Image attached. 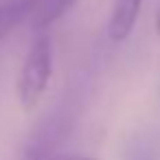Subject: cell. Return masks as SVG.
Masks as SVG:
<instances>
[{
	"mask_svg": "<svg viewBox=\"0 0 160 160\" xmlns=\"http://www.w3.org/2000/svg\"><path fill=\"white\" fill-rule=\"evenodd\" d=\"M51 77H53V42L48 35H40L31 44L16 81L18 101L24 112H33L42 103Z\"/></svg>",
	"mask_w": 160,
	"mask_h": 160,
	"instance_id": "obj_1",
	"label": "cell"
},
{
	"mask_svg": "<svg viewBox=\"0 0 160 160\" xmlns=\"http://www.w3.org/2000/svg\"><path fill=\"white\" fill-rule=\"evenodd\" d=\"M142 0H114V7L108 20V38L112 42H125L140 16Z\"/></svg>",
	"mask_w": 160,
	"mask_h": 160,
	"instance_id": "obj_2",
	"label": "cell"
},
{
	"mask_svg": "<svg viewBox=\"0 0 160 160\" xmlns=\"http://www.w3.org/2000/svg\"><path fill=\"white\" fill-rule=\"evenodd\" d=\"M31 0H18V2H9L0 7V40L7 38L13 29H18L33 11Z\"/></svg>",
	"mask_w": 160,
	"mask_h": 160,
	"instance_id": "obj_3",
	"label": "cell"
},
{
	"mask_svg": "<svg viewBox=\"0 0 160 160\" xmlns=\"http://www.w3.org/2000/svg\"><path fill=\"white\" fill-rule=\"evenodd\" d=\"M22 160H97L90 156H68V153H22Z\"/></svg>",
	"mask_w": 160,
	"mask_h": 160,
	"instance_id": "obj_4",
	"label": "cell"
},
{
	"mask_svg": "<svg viewBox=\"0 0 160 160\" xmlns=\"http://www.w3.org/2000/svg\"><path fill=\"white\" fill-rule=\"evenodd\" d=\"M72 2H75V0H51V2L46 5V7H48V13H46V18H44V22H42V24H46L48 20L59 18V16H62V13H64Z\"/></svg>",
	"mask_w": 160,
	"mask_h": 160,
	"instance_id": "obj_5",
	"label": "cell"
},
{
	"mask_svg": "<svg viewBox=\"0 0 160 160\" xmlns=\"http://www.w3.org/2000/svg\"><path fill=\"white\" fill-rule=\"evenodd\" d=\"M156 33L160 35V5H158V9H156Z\"/></svg>",
	"mask_w": 160,
	"mask_h": 160,
	"instance_id": "obj_6",
	"label": "cell"
}]
</instances>
